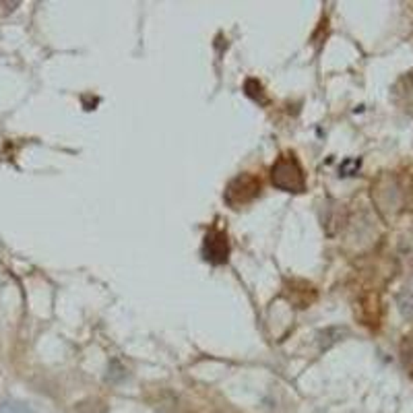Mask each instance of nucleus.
Wrapping results in <instances>:
<instances>
[{
    "label": "nucleus",
    "mask_w": 413,
    "mask_h": 413,
    "mask_svg": "<svg viewBox=\"0 0 413 413\" xmlns=\"http://www.w3.org/2000/svg\"><path fill=\"white\" fill-rule=\"evenodd\" d=\"M271 180L279 190L285 193H304L306 176L295 155H281L271 168Z\"/></svg>",
    "instance_id": "obj_1"
},
{
    "label": "nucleus",
    "mask_w": 413,
    "mask_h": 413,
    "mask_svg": "<svg viewBox=\"0 0 413 413\" xmlns=\"http://www.w3.org/2000/svg\"><path fill=\"white\" fill-rule=\"evenodd\" d=\"M258 195H260V180L253 174H240L225 188V200L234 209L255 200Z\"/></svg>",
    "instance_id": "obj_2"
},
{
    "label": "nucleus",
    "mask_w": 413,
    "mask_h": 413,
    "mask_svg": "<svg viewBox=\"0 0 413 413\" xmlns=\"http://www.w3.org/2000/svg\"><path fill=\"white\" fill-rule=\"evenodd\" d=\"M203 256L205 260H209L211 265H223L230 256V242L225 232L221 230H211L205 242H203Z\"/></svg>",
    "instance_id": "obj_3"
},
{
    "label": "nucleus",
    "mask_w": 413,
    "mask_h": 413,
    "mask_svg": "<svg viewBox=\"0 0 413 413\" xmlns=\"http://www.w3.org/2000/svg\"><path fill=\"white\" fill-rule=\"evenodd\" d=\"M401 357H403L405 368L413 374V333H409L403 339V343H401Z\"/></svg>",
    "instance_id": "obj_4"
},
{
    "label": "nucleus",
    "mask_w": 413,
    "mask_h": 413,
    "mask_svg": "<svg viewBox=\"0 0 413 413\" xmlns=\"http://www.w3.org/2000/svg\"><path fill=\"white\" fill-rule=\"evenodd\" d=\"M77 413H106V405L98 401V399H87V401H81L79 405L75 407Z\"/></svg>",
    "instance_id": "obj_5"
}]
</instances>
